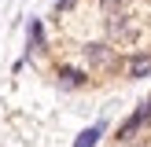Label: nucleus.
<instances>
[{"label":"nucleus","instance_id":"nucleus-1","mask_svg":"<svg viewBox=\"0 0 151 147\" xmlns=\"http://www.w3.org/2000/svg\"><path fill=\"white\" fill-rule=\"evenodd\" d=\"M147 121H151V99H147V103H144L140 110H133V114H129V118L122 121V129H118V136H114V140H118V143H125V140H133V136H137V132L144 129Z\"/></svg>","mask_w":151,"mask_h":147},{"label":"nucleus","instance_id":"nucleus-2","mask_svg":"<svg viewBox=\"0 0 151 147\" xmlns=\"http://www.w3.org/2000/svg\"><path fill=\"white\" fill-rule=\"evenodd\" d=\"M85 59L92 66H114V51H111V44H85Z\"/></svg>","mask_w":151,"mask_h":147},{"label":"nucleus","instance_id":"nucleus-3","mask_svg":"<svg viewBox=\"0 0 151 147\" xmlns=\"http://www.w3.org/2000/svg\"><path fill=\"white\" fill-rule=\"evenodd\" d=\"M129 77H133V81L151 77V55H147V51H137V55L129 59Z\"/></svg>","mask_w":151,"mask_h":147},{"label":"nucleus","instance_id":"nucleus-4","mask_svg":"<svg viewBox=\"0 0 151 147\" xmlns=\"http://www.w3.org/2000/svg\"><path fill=\"white\" fill-rule=\"evenodd\" d=\"M59 85L63 88H81V85H88V77L81 70H74V66H63L59 70Z\"/></svg>","mask_w":151,"mask_h":147},{"label":"nucleus","instance_id":"nucleus-5","mask_svg":"<svg viewBox=\"0 0 151 147\" xmlns=\"http://www.w3.org/2000/svg\"><path fill=\"white\" fill-rule=\"evenodd\" d=\"M100 132H103V125H92V129H85V132H81V140H78L74 147H92L96 140H100Z\"/></svg>","mask_w":151,"mask_h":147},{"label":"nucleus","instance_id":"nucleus-6","mask_svg":"<svg viewBox=\"0 0 151 147\" xmlns=\"http://www.w3.org/2000/svg\"><path fill=\"white\" fill-rule=\"evenodd\" d=\"M29 44H33V48H41V44H44V26H41V19L29 22Z\"/></svg>","mask_w":151,"mask_h":147},{"label":"nucleus","instance_id":"nucleus-7","mask_svg":"<svg viewBox=\"0 0 151 147\" xmlns=\"http://www.w3.org/2000/svg\"><path fill=\"white\" fill-rule=\"evenodd\" d=\"M125 4H129V0H100L103 11H118V7H125Z\"/></svg>","mask_w":151,"mask_h":147},{"label":"nucleus","instance_id":"nucleus-8","mask_svg":"<svg viewBox=\"0 0 151 147\" xmlns=\"http://www.w3.org/2000/svg\"><path fill=\"white\" fill-rule=\"evenodd\" d=\"M74 4H78V0H55V11H59V15H63V11H70V7H74Z\"/></svg>","mask_w":151,"mask_h":147}]
</instances>
